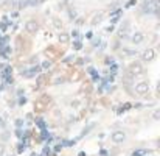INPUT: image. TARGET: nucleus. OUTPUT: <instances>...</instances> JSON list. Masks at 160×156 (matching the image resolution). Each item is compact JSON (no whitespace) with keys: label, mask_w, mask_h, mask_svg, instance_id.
<instances>
[{"label":"nucleus","mask_w":160,"mask_h":156,"mask_svg":"<svg viewBox=\"0 0 160 156\" xmlns=\"http://www.w3.org/2000/svg\"><path fill=\"white\" fill-rule=\"evenodd\" d=\"M135 91H137L139 95H146L148 91H149V84L145 83V81H141V83H139V84L135 86Z\"/></svg>","instance_id":"obj_2"},{"label":"nucleus","mask_w":160,"mask_h":156,"mask_svg":"<svg viewBox=\"0 0 160 156\" xmlns=\"http://www.w3.org/2000/svg\"><path fill=\"white\" fill-rule=\"evenodd\" d=\"M129 72L132 75H141L143 72H145V66L139 61H135V63H131L129 64Z\"/></svg>","instance_id":"obj_1"},{"label":"nucleus","mask_w":160,"mask_h":156,"mask_svg":"<svg viewBox=\"0 0 160 156\" xmlns=\"http://www.w3.org/2000/svg\"><path fill=\"white\" fill-rule=\"evenodd\" d=\"M126 139V134L123 131H115L114 134H112V141L114 142H117V144H120V142H123Z\"/></svg>","instance_id":"obj_5"},{"label":"nucleus","mask_w":160,"mask_h":156,"mask_svg":"<svg viewBox=\"0 0 160 156\" xmlns=\"http://www.w3.org/2000/svg\"><path fill=\"white\" fill-rule=\"evenodd\" d=\"M47 100H50V98H48V97H42L41 100H37V102H36V111H39V113H41V111H45L48 106H50V103H45Z\"/></svg>","instance_id":"obj_3"},{"label":"nucleus","mask_w":160,"mask_h":156,"mask_svg":"<svg viewBox=\"0 0 160 156\" xmlns=\"http://www.w3.org/2000/svg\"><path fill=\"white\" fill-rule=\"evenodd\" d=\"M26 31H30V33H36V31H37V24H36V22L30 20L28 24H26Z\"/></svg>","instance_id":"obj_6"},{"label":"nucleus","mask_w":160,"mask_h":156,"mask_svg":"<svg viewBox=\"0 0 160 156\" xmlns=\"http://www.w3.org/2000/svg\"><path fill=\"white\" fill-rule=\"evenodd\" d=\"M141 39H143V35H141V33H137V35H134V42H135V44H140Z\"/></svg>","instance_id":"obj_7"},{"label":"nucleus","mask_w":160,"mask_h":156,"mask_svg":"<svg viewBox=\"0 0 160 156\" xmlns=\"http://www.w3.org/2000/svg\"><path fill=\"white\" fill-rule=\"evenodd\" d=\"M154 58H156V52H154L152 48L145 50V52L141 53V59H143V61H152Z\"/></svg>","instance_id":"obj_4"}]
</instances>
